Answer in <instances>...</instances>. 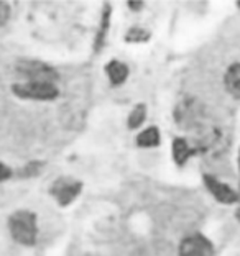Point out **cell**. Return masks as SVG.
Wrapping results in <instances>:
<instances>
[{
  "label": "cell",
  "instance_id": "obj_5",
  "mask_svg": "<svg viewBox=\"0 0 240 256\" xmlns=\"http://www.w3.org/2000/svg\"><path fill=\"white\" fill-rule=\"evenodd\" d=\"M179 256H214V245L201 234L189 235L181 242Z\"/></svg>",
  "mask_w": 240,
  "mask_h": 256
},
{
  "label": "cell",
  "instance_id": "obj_20",
  "mask_svg": "<svg viewBox=\"0 0 240 256\" xmlns=\"http://www.w3.org/2000/svg\"><path fill=\"white\" fill-rule=\"evenodd\" d=\"M237 7H238V8H240V4H238V5H237Z\"/></svg>",
  "mask_w": 240,
  "mask_h": 256
},
{
  "label": "cell",
  "instance_id": "obj_19",
  "mask_svg": "<svg viewBox=\"0 0 240 256\" xmlns=\"http://www.w3.org/2000/svg\"><path fill=\"white\" fill-rule=\"evenodd\" d=\"M238 170H240V151H238Z\"/></svg>",
  "mask_w": 240,
  "mask_h": 256
},
{
  "label": "cell",
  "instance_id": "obj_11",
  "mask_svg": "<svg viewBox=\"0 0 240 256\" xmlns=\"http://www.w3.org/2000/svg\"><path fill=\"white\" fill-rule=\"evenodd\" d=\"M109 25H110V5H105L102 16H101V25H99L96 42H94L96 51H101L102 46L105 44V40H107V34H109Z\"/></svg>",
  "mask_w": 240,
  "mask_h": 256
},
{
  "label": "cell",
  "instance_id": "obj_10",
  "mask_svg": "<svg viewBox=\"0 0 240 256\" xmlns=\"http://www.w3.org/2000/svg\"><path fill=\"white\" fill-rule=\"evenodd\" d=\"M160 142L161 135L156 126H146L137 135V144L140 148H156Z\"/></svg>",
  "mask_w": 240,
  "mask_h": 256
},
{
  "label": "cell",
  "instance_id": "obj_13",
  "mask_svg": "<svg viewBox=\"0 0 240 256\" xmlns=\"http://www.w3.org/2000/svg\"><path fill=\"white\" fill-rule=\"evenodd\" d=\"M148 38H150V33L142 26H132L125 34V40L128 43H143V42H148Z\"/></svg>",
  "mask_w": 240,
  "mask_h": 256
},
{
  "label": "cell",
  "instance_id": "obj_2",
  "mask_svg": "<svg viewBox=\"0 0 240 256\" xmlns=\"http://www.w3.org/2000/svg\"><path fill=\"white\" fill-rule=\"evenodd\" d=\"M12 90L17 97L23 100H37V102H50L60 96L56 84L53 82H37V80H23L12 86Z\"/></svg>",
  "mask_w": 240,
  "mask_h": 256
},
{
  "label": "cell",
  "instance_id": "obj_9",
  "mask_svg": "<svg viewBox=\"0 0 240 256\" xmlns=\"http://www.w3.org/2000/svg\"><path fill=\"white\" fill-rule=\"evenodd\" d=\"M224 84L227 92L233 98L240 100V62H233L232 66H229L224 76Z\"/></svg>",
  "mask_w": 240,
  "mask_h": 256
},
{
  "label": "cell",
  "instance_id": "obj_6",
  "mask_svg": "<svg viewBox=\"0 0 240 256\" xmlns=\"http://www.w3.org/2000/svg\"><path fill=\"white\" fill-rule=\"evenodd\" d=\"M204 186L209 190V194L214 197L215 200L224 204V206H232V204L238 202V194L227 182L220 181L215 176H210L206 174L204 176Z\"/></svg>",
  "mask_w": 240,
  "mask_h": 256
},
{
  "label": "cell",
  "instance_id": "obj_18",
  "mask_svg": "<svg viewBox=\"0 0 240 256\" xmlns=\"http://www.w3.org/2000/svg\"><path fill=\"white\" fill-rule=\"evenodd\" d=\"M237 218L240 220V207H238V210H237Z\"/></svg>",
  "mask_w": 240,
  "mask_h": 256
},
{
  "label": "cell",
  "instance_id": "obj_1",
  "mask_svg": "<svg viewBox=\"0 0 240 256\" xmlns=\"http://www.w3.org/2000/svg\"><path fill=\"white\" fill-rule=\"evenodd\" d=\"M9 232L19 245L33 246L38 238L37 215L30 210L14 212L9 218Z\"/></svg>",
  "mask_w": 240,
  "mask_h": 256
},
{
  "label": "cell",
  "instance_id": "obj_14",
  "mask_svg": "<svg viewBox=\"0 0 240 256\" xmlns=\"http://www.w3.org/2000/svg\"><path fill=\"white\" fill-rule=\"evenodd\" d=\"M9 18H10V7H9V4L0 2V26H4L5 23L9 22Z\"/></svg>",
  "mask_w": 240,
  "mask_h": 256
},
{
  "label": "cell",
  "instance_id": "obj_7",
  "mask_svg": "<svg viewBox=\"0 0 240 256\" xmlns=\"http://www.w3.org/2000/svg\"><path fill=\"white\" fill-rule=\"evenodd\" d=\"M194 153H196V150L188 143V140H184V138H174L173 140L171 156H173V161L176 162L178 166H184Z\"/></svg>",
  "mask_w": 240,
  "mask_h": 256
},
{
  "label": "cell",
  "instance_id": "obj_12",
  "mask_svg": "<svg viewBox=\"0 0 240 256\" xmlns=\"http://www.w3.org/2000/svg\"><path fill=\"white\" fill-rule=\"evenodd\" d=\"M146 114H148V110H146L145 104H137V106L130 110V114H128V117H127L128 128H130V130H137V128L142 126L145 124Z\"/></svg>",
  "mask_w": 240,
  "mask_h": 256
},
{
  "label": "cell",
  "instance_id": "obj_3",
  "mask_svg": "<svg viewBox=\"0 0 240 256\" xmlns=\"http://www.w3.org/2000/svg\"><path fill=\"white\" fill-rule=\"evenodd\" d=\"M83 190V184L73 178H60L51 184L50 194L61 207H68L78 199Z\"/></svg>",
  "mask_w": 240,
  "mask_h": 256
},
{
  "label": "cell",
  "instance_id": "obj_8",
  "mask_svg": "<svg viewBox=\"0 0 240 256\" xmlns=\"http://www.w3.org/2000/svg\"><path fill=\"white\" fill-rule=\"evenodd\" d=\"M128 66L125 62L122 61H110L107 62V66H105V74H107V78L110 80V84L112 86H122L127 80L128 78Z\"/></svg>",
  "mask_w": 240,
  "mask_h": 256
},
{
  "label": "cell",
  "instance_id": "obj_15",
  "mask_svg": "<svg viewBox=\"0 0 240 256\" xmlns=\"http://www.w3.org/2000/svg\"><path fill=\"white\" fill-rule=\"evenodd\" d=\"M10 178H12V170H10V168H9L7 164L0 162V182L9 181Z\"/></svg>",
  "mask_w": 240,
  "mask_h": 256
},
{
  "label": "cell",
  "instance_id": "obj_17",
  "mask_svg": "<svg viewBox=\"0 0 240 256\" xmlns=\"http://www.w3.org/2000/svg\"><path fill=\"white\" fill-rule=\"evenodd\" d=\"M128 7H130L133 12H138V10H142L145 7V4H142V2H133V4H128Z\"/></svg>",
  "mask_w": 240,
  "mask_h": 256
},
{
  "label": "cell",
  "instance_id": "obj_4",
  "mask_svg": "<svg viewBox=\"0 0 240 256\" xmlns=\"http://www.w3.org/2000/svg\"><path fill=\"white\" fill-rule=\"evenodd\" d=\"M19 72L25 80H37V82H53L58 78V72L51 66L40 61H22L19 64Z\"/></svg>",
  "mask_w": 240,
  "mask_h": 256
},
{
  "label": "cell",
  "instance_id": "obj_16",
  "mask_svg": "<svg viewBox=\"0 0 240 256\" xmlns=\"http://www.w3.org/2000/svg\"><path fill=\"white\" fill-rule=\"evenodd\" d=\"M40 170V164L38 162H32V164H28L25 170H23V176H33V174H37Z\"/></svg>",
  "mask_w": 240,
  "mask_h": 256
}]
</instances>
